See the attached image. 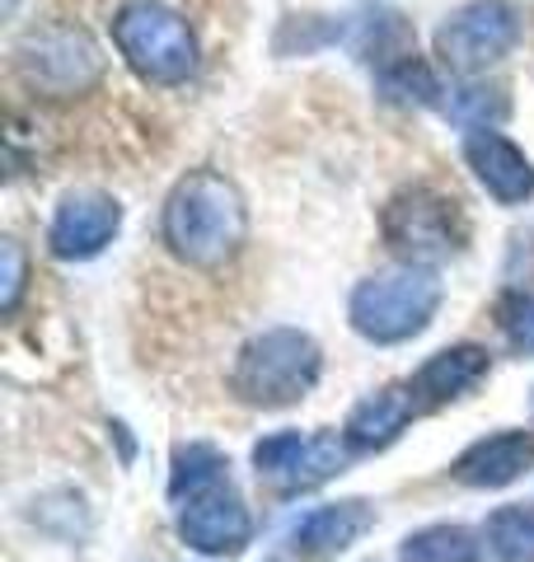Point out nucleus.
<instances>
[{"label": "nucleus", "mask_w": 534, "mask_h": 562, "mask_svg": "<svg viewBox=\"0 0 534 562\" xmlns=\"http://www.w3.org/2000/svg\"><path fill=\"white\" fill-rule=\"evenodd\" d=\"M376 76H380V94H385V99L418 103V109L436 103V94H441V85H436V76H432V66H426L418 52H408V57L380 66Z\"/></svg>", "instance_id": "nucleus-21"}, {"label": "nucleus", "mask_w": 534, "mask_h": 562, "mask_svg": "<svg viewBox=\"0 0 534 562\" xmlns=\"http://www.w3.org/2000/svg\"><path fill=\"white\" fill-rule=\"evenodd\" d=\"M370 525H376V506L366 497H343V502L314 506V512L300 516L291 525V549L310 562H329L337 553H347Z\"/></svg>", "instance_id": "nucleus-12"}, {"label": "nucleus", "mask_w": 534, "mask_h": 562, "mask_svg": "<svg viewBox=\"0 0 534 562\" xmlns=\"http://www.w3.org/2000/svg\"><path fill=\"white\" fill-rule=\"evenodd\" d=\"M478 539L483 562H534V506H497Z\"/></svg>", "instance_id": "nucleus-17"}, {"label": "nucleus", "mask_w": 534, "mask_h": 562, "mask_svg": "<svg viewBox=\"0 0 534 562\" xmlns=\"http://www.w3.org/2000/svg\"><path fill=\"white\" fill-rule=\"evenodd\" d=\"M530 464H534L530 431H492L450 464V479L465 487H478V492H492V487H511Z\"/></svg>", "instance_id": "nucleus-14"}, {"label": "nucleus", "mask_w": 534, "mask_h": 562, "mask_svg": "<svg viewBox=\"0 0 534 562\" xmlns=\"http://www.w3.org/2000/svg\"><path fill=\"white\" fill-rule=\"evenodd\" d=\"M263 562H281V558H263Z\"/></svg>", "instance_id": "nucleus-23"}, {"label": "nucleus", "mask_w": 534, "mask_h": 562, "mask_svg": "<svg viewBox=\"0 0 534 562\" xmlns=\"http://www.w3.org/2000/svg\"><path fill=\"white\" fill-rule=\"evenodd\" d=\"M319 375H324V351L305 328H263L235 351V371H230V390L240 403L263 413L291 408L305 398Z\"/></svg>", "instance_id": "nucleus-2"}, {"label": "nucleus", "mask_w": 534, "mask_h": 562, "mask_svg": "<svg viewBox=\"0 0 534 562\" xmlns=\"http://www.w3.org/2000/svg\"><path fill=\"white\" fill-rule=\"evenodd\" d=\"M418 394L413 384H385V390L366 394L356 408L347 413V427H343V441L352 454H376L385 446H394L399 436L408 431V422L418 417Z\"/></svg>", "instance_id": "nucleus-13"}, {"label": "nucleus", "mask_w": 534, "mask_h": 562, "mask_svg": "<svg viewBox=\"0 0 534 562\" xmlns=\"http://www.w3.org/2000/svg\"><path fill=\"white\" fill-rule=\"evenodd\" d=\"M465 165L502 206H521L534 198V160L502 132H465Z\"/></svg>", "instance_id": "nucleus-11"}, {"label": "nucleus", "mask_w": 534, "mask_h": 562, "mask_svg": "<svg viewBox=\"0 0 534 562\" xmlns=\"http://www.w3.org/2000/svg\"><path fill=\"white\" fill-rule=\"evenodd\" d=\"M488 366H492L488 347L455 342V347H441L436 357H426L408 384H413V394H418L422 408H441V403H450V398H465L474 384L488 375Z\"/></svg>", "instance_id": "nucleus-15"}, {"label": "nucleus", "mask_w": 534, "mask_h": 562, "mask_svg": "<svg viewBox=\"0 0 534 562\" xmlns=\"http://www.w3.org/2000/svg\"><path fill=\"white\" fill-rule=\"evenodd\" d=\"M122 231V202L113 192L99 188H70L66 198L52 211L47 225V249L66 258V262H85L99 258Z\"/></svg>", "instance_id": "nucleus-10"}, {"label": "nucleus", "mask_w": 534, "mask_h": 562, "mask_svg": "<svg viewBox=\"0 0 534 562\" xmlns=\"http://www.w3.org/2000/svg\"><path fill=\"white\" fill-rule=\"evenodd\" d=\"M113 47L127 70L146 85H183L198 70V38L178 10L159 0H127L109 20Z\"/></svg>", "instance_id": "nucleus-4"}, {"label": "nucleus", "mask_w": 534, "mask_h": 562, "mask_svg": "<svg viewBox=\"0 0 534 562\" xmlns=\"http://www.w3.org/2000/svg\"><path fill=\"white\" fill-rule=\"evenodd\" d=\"M159 235H165L169 254L188 268H221L240 254L248 235V206L244 192L216 169H192L183 173L169 198L165 216H159Z\"/></svg>", "instance_id": "nucleus-1"}, {"label": "nucleus", "mask_w": 534, "mask_h": 562, "mask_svg": "<svg viewBox=\"0 0 534 562\" xmlns=\"http://www.w3.org/2000/svg\"><path fill=\"white\" fill-rule=\"evenodd\" d=\"M399 562H483V539L455 520L422 525V530L403 539Z\"/></svg>", "instance_id": "nucleus-16"}, {"label": "nucleus", "mask_w": 534, "mask_h": 562, "mask_svg": "<svg viewBox=\"0 0 534 562\" xmlns=\"http://www.w3.org/2000/svg\"><path fill=\"white\" fill-rule=\"evenodd\" d=\"M445 113L455 122H465L469 132H492L497 122L511 113V99L502 85H488V80H465L459 90H450V103H445Z\"/></svg>", "instance_id": "nucleus-19"}, {"label": "nucleus", "mask_w": 534, "mask_h": 562, "mask_svg": "<svg viewBox=\"0 0 534 562\" xmlns=\"http://www.w3.org/2000/svg\"><path fill=\"white\" fill-rule=\"evenodd\" d=\"M380 235L403 262L432 268L436 258H450L469 244V216L450 192H441L432 183H413V188H399L385 202Z\"/></svg>", "instance_id": "nucleus-5"}, {"label": "nucleus", "mask_w": 534, "mask_h": 562, "mask_svg": "<svg viewBox=\"0 0 534 562\" xmlns=\"http://www.w3.org/2000/svg\"><path fill=\"white\" fill-rule=\"evenodd\" d=\"M492 319L511 357H534V286H507L492 305Z\"/></svg>", "instance_id": "nucleus-20"}, {"label": "nucleus", "mask_w": 534, "mask_h": 562, "mask_svg": "<svg viewBox=\"0 0 534 562\" xmlns=\"http://www.w3.org/2000/svg\"><path fill=\"white\" fill-rule=\"evenodd\" d=\"M441 301H445V286H441L436 268L399 262V268H385L376 277L356 281V291L347 301V319L366 342L394 347V342L418 338V333L436 319Z\"/></svg>", "instance_id": "nucleus-3"}, {"label": "nucleus", "mask_w": 534, "mask_h": 562, "mask_svg": "<svg viewBox=\"0 0 534 562\" xmlns=\"http://www.w3.org/2000/svg\"><path fill=\"white\" fill-rule=\"evenodd\" d=\"M230 479V460L211 441H188L174 446V469H169V502H183L192 492Z\"/></svg>", "instance_id": "nucleus-18"}, {"label": "nucleus", "mask_w": 534, "mask_h": 562, "mask_svg": "<svg viewBox=\"0 0 534 562\" xmlns=\"http://www.w3.org/2000/svg\"><path fill=\"white\" fill-rule=\"evenodd\" d=\"M0 262H5V272H0V310L14 314V310H20V301H24V281H29V262H24L20 239L0 244Z\"/></svg>", "instance_id": "nucleus-22"}, {"label": "nucleus", "mask_w": 534, "mask_h": 562, "mask_svg": "<svg viewBox=\"0 0 534 562\" xmlns=\"http://www.w3.org/2000/svg\"><path fill=\"white\" fill-rule=\"evenodd\" d=\"M347 454V441H337L333 431H272L254 446V473L281 497H300V492L324 487L333 473H343Z\"/></svg>", "instance_id": "nucleus-8"}, {"label": "nucleus", "mask_w": 534, "mask_h": 562, "mask_svg": "<svg viewBox=\"0 0 534 562\" xmlns=\"http://www.w3.org/2000/svg\"><path fill=\"white\" fill-rule=\"evenodd\" d=\"M174 525H178V539H183L188 549H198L202 558H235L248 549V539H254V516H248L240 487L230 479L178 502Z\"/></svg>", "instance_id": "nucleus-9"}, {"label": "nucleus", "mask_w": 534, "mask_h": 562, "mask_svg": "<svg viewBox=\"0 0 534 562\" xmlns=\"http://www.w3.org/2000/svg\"><path fill=\"white\" fill-rule=\"evenodd\" d=\"M521 10L511 0H469L455 14H445L436 29V57L455 76H483L488 66L511 57L521 43Z\"/></svg>", "instance_id": "nucleus-7"}, {"label": "nucleus", "mask_w": 534, "mask_h": 562, "mask_svg": "<svg viewBox=\"0 0 534 562\" xmlns=\"http://www.w3.org/2000/svg\"><path fill=\"white\" fill-rule=\"evenodd\" d=\"M14 66L33 94L47 99H80L103 80V57L94 38L76 24H43L14 52Z\"/></svg>", "instance_id": "nucleus-6"}]
</instances>
